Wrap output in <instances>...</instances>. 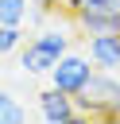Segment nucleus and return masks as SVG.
Wrapping results in <instances>:
<instances>
[{
    "instance_id": "1",
    "label": "nucleus",
    "mask_w": 120,
    "mask_h": 124,
    "mask_svg": "<svg viewBox=\"0 0 120 124\" xmlns=\"http://www.w3.org/2000/svg\"><path fill=\"white\" fill-rule=\"evenodd\" d=\"M74 101L81 116H120V81L112 78V70H97Z\"/></svg>"
},
{
    "instance_id": "2",
    "label": "nucleus",
    "mask_w": 120,
    "mask_h": 124,
    "mask_svg": "<svg viewBox=\"0 0 120 124\" xmlns=\"http://www.w3.org/2000/svg\"><path fill=\"white\" fill-rule=\"evenodd\" d=\"M93 74H97V66H93V58H89V54H74V50H66V54L54 62V70H50L46 78H50V85H54V89H62V93L77 97V93L93 81Z\"/></svg>"
},
{
    "instance_id": "3",
    "label": "nucleus",
    "mask_w": 120,
    "mask_h": 124,
    "mask_svg": "<svg viewBox=\"0 0 120 124\" xmlns=\"http://www.w3.org/2000/svg\"><path fill=\"white\" fill-rule=\"evenodd\" d=\"M74 19L77 27L89 35H108V31H120V8L108 4V8H74Z\"/></svg>"
},
{
    "instance_id": "4",
    "label": "nucleus",
    "mask_w": 120,
    "mask_h": 124,
    "mask_svg": "<svg viewBox=\"0 0 120 124\" xmlns=\"http://www.w3.org/2000/svg\"><path fill=\"white\" fill-rule=\"evenodd\" d=\"M39 112H43V120H50V124H66V120H77L81 112H77V101L70 97V93H62V89H46V93H39Z\"/></svg>"
},
{
    "instance_id": "5",
    "label": "nucleus",
    "mask_w": 120,
    "mask_h": 124,
    "mask_svg": "<svg viewBox=\"0 0 120 124\" xmlns=\"http://www.w3.org/2000/svg\"><path fill=\"white\" fill-rule=\"evenodd\" d=\"M97 70H116L120 66V31H108V35H89V50Z\"/></svg>"
},
{
    "instance_id": "6",
    "label": "nucleus",
    "mask_w": 120,
    "mask_h": 124,
    "mask_svg": "<svg viewBox=\"0 0 120 124\" xmlns=\"http://www.w3.org/2000/svg\"><path fill=\"white\" fill-rule=\"evenodd\" d=\"M54 62H58V54H54V50H46L39 39H31V43L23 46V54H19V66H23L27 74H50V70H54Z\"/></svg>"
},
{
    "instance_id": "7",
    "label": "nucleus",
    "mask_w": 120,
    "mask_h": 124,
    "mask_svg": "<svg viewBox=\"0 0 120 124\" xmlns=\"http://www.w3.org/2000/svg\"><path fill=\"white\" fill-rule=\"evenodd\" d=\"M23 120H27V108L8 89H0V124H23Z\"/></svg>"
},
{
    "instance_id": "8",
    "label": "nucleus",
    "mask_w": 120,
    "mask_h": 124,
    "mask_svg": "<svg viewBox=\"0 0 120 124\" xmlns=\"http://www.w3.org/2000/svg\"><path fill=\"white\" fill-rule=\"evenodd\" d=\"M27 4H31V0H0V23L23 27V19H27Z\"/></svg>"
},
{
    "instance_id": "9",
    "label": "nucleus",
    "mask_w": 120,
    "mask_h": 124,
    "mask_svg": "<svg viewBox=\"0 0 120 124\" xmlns=\"http://www.w3.org/2000/svg\"><path fill=\"white\" fill-rule=\"evenodd\" d=\"M19 43H23V27L0 23V54H8V50H19Z\"/></svg>"
},
{
    "instance_id": "10",
    "label": "nucleus",
    "mask_w": 120,
    "mask_h": 124,
    "mask_svg": "<svg viewBox=\"0 0 120 124\" xmlns=\"http://www.w3.org/2000/svg\"><path fill=\"white\" fill-rule=\"evenodd\" d=\"M112 0H70V8H108Z\"/></svg>"
},
{
    "instance_id": "11",
    "label": "nucleus",
    "mask_w": 120,
    "mask_h": 124,
    "mask_svg": "<svg viewBox=\"0 0 120 124\" xmlns=\"http://www.w3.org/2000/svg\"><path fill=\"white\" fill-rule=\"evenodd\" d=\"M31 4H35L39 12H54V8H58V0H31Z\"/></svg>"
},
{
    "instance_id": "12",
    "label": "nucleus",
    "mask_w": 120,
    "mask_h": 124,
    "mask_svg": "<svg viewBox=\"0 0 120 124\" xmlns=\"http://www.w3.org/2000/svg\"><path fill=\"white\" fill-rule=\"evenodd\" d=\"M112 4H116V8H120V0H112Z\"/></svg>"
}]
</instances>
